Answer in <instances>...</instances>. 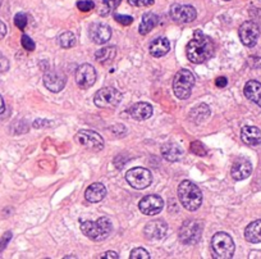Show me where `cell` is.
<instances>
[{"label":"cell","instance_id":"6da1fadb","mask_svg":"<svg viewBox=\"0 0 261 259\" xmlns=\"http://www.w3.org/2000/svg\"><path fill=\"white\" fill-rule=\"evenodd\" d=\"M214 54V42L201 30L193 32V37L186 46V56L192 63L200 64L209 61Z\"/></svg>","mask_w":261,"mask_h":259},{"label":"cell","instance_id":"7a4b0ae2","mask_svg":"<svg viewBox=\"0 0 261 259\" xmlns=\"http://www.w3.org/2000/svg\"><path fill=\"white\" fill-rule=\"evenodd\" d=\"M178 198L185 209L190 212L197 211L202 204V193L192 181L185 180L178 186Z\"/></svg>","mask_w":261,"mask_h":259},{"label":"cell","instance_id":"3957f363","mask_svg":"<svg viewBox=\"0 0 261 259\" xmlns=\"http://www.w3.org/2000/svg\"><path fill=\"white\" fill-rule=\"evenodd\" d=\"M111 230H113V225L108 217H100L96 221H82L81 222L82 234L94 241H103L108 239Z\"/></svg>","mask_w":261,"mask_h":259},{"label":"cell","instance_id":"277c9868","mask_svg":"<svg viewBox=\"0 0 261 259\" xmlns=\"http://www.w3.org/2000/svg\"><path fill=\"white\" fill-rule=\"evenodd\" d=\"M193 85H195V76L190 69H181L176 73L173 80L174 95L181 100H186L190 98L192 93Z\"/></svg>","mask_w":261,"mask_h":259},{"label":"cell","instance_id":"5b68a950","mask_svg":"<svg viewBox=\"0 0 261 259\" xmlns=\"http://www.w3.org/2000/svg\"><path fill=\"white\" fill-rule=\"evenodd\" d=\"M211 249L215 258H232L236 249L235 241L227 232H216L211 239Z\"/></svg>","mask_w":261,"mask_h":259},{"label":"cell","instance_id":"8992f818","mask_svg":"<svg viewBox=\"0 0 261 259\" xmlns=\"http://www.w3.org/2000/svg\"><path fill=\"white\" fill-rule=\"evenodd\" d=\"M180 240L186 245H195L202 236V223L198 220H187L180 228Z\"/></svg>","mask_w":261,"mask_h":259},{"label":"cell","instance_id":"52a82bcc","mask_svg":"<svg viewBox=\"0 0 261 259\" xmlns=\"http://www.w3.org/2000/svg\"><path fill=\"white\" fill-rule=\"evenodd\" d=\"M122 101V93L115 88H103L94 95V103L99 108H115Z\"/></svg>","mask_w":261,"mask_h":259},{"label":"cell","instance_id":"ba28073f","mask_svg":"<svg viewBox=\"0 0 261 259\" xmlns=\"http://www.w3.org/2000/svg\"><path fill=\"white\" fill-rule=\"evenodd\" d=\"M126 180L129 185L133 189L137 190H143V189L149 188L153 183V175L149 169L142 168V167H135L127 171Z\"/></svg>","mask_w":261,"mask_h":259},{"label":"cell","instance_id":"9c48e42d","mask_svg":"<svg viewBox=\"0 0 261 259\" xmlns=\"http://www.w3.org/2000/svg\"><path fill=\"white\" fill-rule=\"evenodd\" d=\"M77 144L91 150H101L104 148V139L100 134L91 130H79L74 136Z\"/></svg>","mask_w":261,"mask_h":259},{"label":"cell","instance_id":"30bf717a","mask_svg":"<svg viewBox=\"0 0 261 259\" xmlns=\"http://www.w3.org/2000/svg\"><path fill=\"white\" fill-rule=\"evenodd\" d=\"M238 35H240V39L243 45L252 48L256 45L258 36H260V27L256 22L246 21L241 24Z\"/></svg>","mask_w":261,"mask_h":259},{"label":"cell","instance_id":"8fae6325","mask_svg":"<svg viewBox=\"0 0 261 259\" xmlns=\"http://www.w3.org/2000/svg\"><path fill=\"white\" fill-rule=\"evenodd\" d=\"M197 17V12L192 6L173 4L170 8V18L177 23H191Z\"/></svg>","mask_w":261,"mask_h":259},{"label":"cell","instance_id":"7c38bea8","mask_svg":"<svg viewBox=\"0 0 261 259\" xmlns=\"http://www.w3.org/2000/svg\"><path fill=\"white\" fill-rule=\"evenodd\" d=\"M96 81V71L91 64L83 63L77 68L76 82L81 89H90Z\"/></svg>","mask_w":261,"mask_h":259},{"label":"cell","instance_id":"4fadbf2b","mask_svg":"<svg viewBox=\"0 0 261 259\" xmlns=\"http://www.w3.org/2000/svg\"><path fill=\"white\" fill-rule=\"evenodd\" d=\"M67 82V76L58 69H50L44 73V85L51 93H59L64 89Z\"/></svg>","mask_w":261,"mask_h":259},{"label":"cell","instance_id":"5bb4252c","mask_svg":"<svg viewBox=\"0 0 261 259\" xmlns=\"http://www.w3.org/2000/svg\"><path fill=\"white\" fill-rule=\"evenodd\" d=\"M164 208V200L159 195H146L138 203V209L145 216H155Z\"/></svg>","mask_w":261,"mask_h":259},{"label":"cell","instance_id":"9a60e30c","mask_svg":"<svg viewBox=\"0 0 261 259\" xmlns=\"http://www.w3.org/2000/svg\"><path fill=\"white\" fill-rule=\"evenodd\" d=\"M168 225L163 220L150 221L143 228V235L148 240H161L166 235Z\"/></svg>","mask_w":261,"mask_h":259},{"label":"cell","instance_id":"2e32d148","mask_svg":"<svg viewBox=\"0 0 261 259\" xmlns=\"http://www.w3.org/2000/svg\"><path fill=\"white\" fill-rule=\"evenodd\" d=\"M91 40L99 45L108 42L111 37V29L105 23H93L89 29Z\"/></svg>","mask_w":261,"mask_h":259},{"label":"cell","instance_id":"e0dca14e","mask_svg":"<svg viewBox=\"0 0 261 259\" xmlns=\"http://www.w3.org/2000/svg\"><path fill=\"white\" fill-rule=\"evenodd\" d=\"M251 172H252V164H251V162L246 158H238L233 163L230 175H232L233 180L242 181L251 175Z\"/></svg>","mask_w":261,"mask_h":259},{"label":"cell","instance_id":"ac0fdd59","mask_svg":"<svg viewBox=\"0 0 261 259\" xmlns=\"http://www.w3.org/2000/svg\"><path fill=\"white\" fill-rule=\"evenodd\" d=\"M128 113L136 121H146L153 116V107L145 101H140V103H136L132 107H129Z\"/></svg>","mask_w":261,"mask_h":259},{"label":"cell","instance_id":"d6986e66","mask_svg":"<svg viewBox=\"0 0 261 259\" xmlns=\"http://www.w3.org/2000/svg\"><path fill=\"white\" fill-rule=\"evenodd\" d=\"M161 156L168 162H178L183 156V150L180 144L169 141L161 146Z\"/></svg>","mask_w":261,"mask_h":259},{"label":"cell","instance_id":"ffe728a7","mask_svg":"<svg viewBox=\"0 0 261 259\" xmlns=\"http://www.w3.org/2000/svg\"><path fill=\"white\" fill-rule=\"evenodd\" d=\"M241 139L245 144L251 146L261 144V131L255 126H243L241 131Z\"/></svg>","mask_w":261,"mask_h":259},{"label":"cell","instance_id":"44dd1931","mask_svg":"<svg viewBox=\"0 0 261 259\" xmlns=\"http://www.w3.org/2000/svg\"><path fill=\"white\" fill-rule=\"evenodd\" d=\"M243 93L245 96L252 103L257 104L261 107V84L255 80H251L247 84L245 85V89H243Z\"/></svg>","mask_w":261,"mask_h":259},{"label":"cell","instance_id":"7402d4cb","mask_svg":"<svg viewBox=\"0 0 261 259\" xmlns=\"http://www.w3.org/2000/svg\"><path fill=\"white\" fill-rule=\"evenodd\" d=\"M106 195L105 186L101 183H95L87 188L86 193H84V198L90 203H99L103 200Z\"/></svg>","mask_w":261,"mask_h":259},{"label":"cell","instance_id":"603a6c76","mask_svg":"<svg viewBox=\"0 0 261 259\" xmlns=\"http://www.w3.org/2000/svg\"><path fill=\"white\" fill-rule=\"evenodd\" d=\"M169 50H170V42L166 37H158L151 42L150 53L155 58H160V57L165 56Z\"/></svg>","mask_w":261,"mask_h":259},{"label":"cell","instance_id":"cb8c5ba5","mask_svg":"<svg viewBox=\"0 0 261 259\" xmlns=\"http://www.w3.org/2000/svg\"><path fill=\"white\" fill-rule=\"evenodd\" d=\"M245 238L248 243L258 244L261 243V220L253 221L246 227Z\"/></svg>","mask_w":261,"mask_h":259},{"label":"cell","instance_id":"d4e9b609","mask_svg":"<svg viewBox=\"0 0 261 259\" xmlns=\"http://www.w3.org/2000/svg\"><path fill=\"white\" fill-rule=\"evenodd\" d=\"M159 22V17L155 13H145L142 16V21H141L140 27H138V32L141 35H148L149 32L153 31L155 26Z\"/></svg>","mask_w":261,"mask_h":259},{"label":"cell","instance_id":"484cf974","mask_svg":"<svg viewBox=\"0 0 261 259\" xmlns=\"http://www.w3.org/2000/svg\"><path fill=\"white\" fill-rule=\"evenodd\" d=\"M117 54V49L114 46H105V48H101L100 50H98L95 53V59L99 63L106 64L109 62H111L114 59Z\"/></svg>","mask_w":261,"mask_h":259},{"label":"cell","instance_id":"4316f807","mask_svg":"<svg viewBox=\"0 0 261 259\" xmlns=\"http://www.w3.org/2000/svg\"><path fill=\"white\" fill-rule=\"evenodd\" d=\"M122 0H98L99 3V14L103 17H106L111 12L115 11L119 7Z\"/></svg>","mask_w":261,"mask_h":259},{"label":"cell","instance_id":"83f0119b","mask_svg":"<svg viewBox=\"0 0 261 259\" xmlns=\"http://www.w3.org/2000/svg\"><path fill=\"white\" fill-rule=\"evenodd\" d=\"M58 42H59V45H61L63 49H71L77 44V39L76 36H74L73 32L66 31L59 36Z\"/></svg>","mask_w":261,"mask_h":259},{"label":"cell","instance_id":"f1b7e54d","mask_svg":"<svg viewBox=\"0 0 261 259\" xmlns=\"http://www.w3.org/2000/svg\"><path fill=\"white\" fill-rule=\"evenodd\" d=\"M209 114H210V109H209V107L206 106V104H200V106H197L192 112H191V117H192L193 121L197 122V123L208 118Z\"/></svg>","mask_w":261,"mask_h":259},{"label":"cell","instance_id":"f546056e","mask_svg":"<svg viewBox=\"0 0 261 259\" xmlns=\"http://www.w3.org/2000/svg\"><path fill=\"white\" fill-rule=\"evenodd\" d=\"M129 258L131 259H149L150 258V254H149L143 248H136L131 251V254H129Z\"/></svg>","mask_w":261,"mask_h":259},{"label":"cell","instance_id":"4dcf8cb0","mask_svg":"<svg viewBox=\"0 0 261 259\" xmlns=\"http://www.w3.org/2000/svg\"><path fill=\"white\" fill-rule=\"evenodd\" d=\"M190 150L192 151L193 154H196V156H206V148L204 146L202 143H200V141H193V143H191Z\"/></svg>","mask_w":261,"mask_h":259},{"label":"cell","instance_id":"1f68e13d","mask_svg":"<svg viewBox=\"0 0 261 259\" xmlns=\"http://www.w3.org/2000/svg\"><path fill=\"white\" fill-rule=\"evenodd\" d=\"M77 8L81 12H84V13H86V12H90L95 8V3L91 2V0H81V2L77 3Z\"/></svg>","mask_w":261,"mask_h":259},{"label":"cell","instance_id":"d6a6232c","mask_svg":"<svg viewBox=\"0 0 261 259\" xmlns=\"http://www.w3.org/2000/svg\"><path fill=\"white\" fill-rule=\"evenodd\" d=\"M14 24L19 30H24L27 26V16L24 13H17L14 17Z\"/></svg>","mask_w":261,"mask_h":259},{"label":"cell","instance_id":"836d02e7","mask_svg":"<svg viewBox=\"0 0 261 259\" xmlns=\"http://www.w3.org/2000/svg\"><path fill=\"white\" fill-rule=\"evenodd\" d=\"M21 42H22V46H23L26 50L28 51L35 50V41L28 36V35H22Z\"/></svg>","mask_w":261,"mask_h":259},{"label":"cell","instance_id":"e575fe53","mask_svg":"<svg viewBox=\"0 0 261 259\" xmlns=\"http://www.w3.org/2000/svg\"><path fill=\"white\" fill-rule=\"evenodd\" d=\"M114 19L119 22L123 26H129L133 22V18L131 16H124V14H114Z\"/></svg>","mask_w":261,"mask_h":259},{"label":"cell","instance_id":"d590c367","mask_svg":"<svg viewBox=\"0 0 261 259\" xmlns=\"http://www.w3.org/2000/svg\"><path fill=\"white\" fill-rule=\"evenodd\" d=\"M155 0H128V3L133 7H150Z\"/></svg>","mask_w":261,"mask_h":259},{"label":"cell","instance_id":"8d00e7d4","mask_svg":"<svg viewBox=\"0 0 261 259\" xmlns=\"http://www.w3.org/2000/svg\"><path fill=\"white\" fill-rule=\"evenodd\" d=\"M9 68V62L3 54L0 53V72H6Z\"/></svg>","mask_w":261,"mask_h":259},{"label":"cell","instance_id":"74e56055","mask_svg":"<svg viewBox=\"0 0 261 259\" xmlns=\"http://www.w3.org/2000/svg\"><path fill=\"white\" fill-rule=\"evenodd\" d=\"M227 84H228V80H227V77H224V76H220L215 80V85L218 86V88H225V86H227Z\"/></svg>","mask_w":261,"mask_h":259},{"label":"cell","instance_id":"f35d334b","mask_svg":"<svg viewBox=\"0 0 261 259\" xmlns=\"http://www.w3.org/2000/svg\"><path fill=\"white\" fill-rule=\"evenodd\" d=\"M49 124H50V122H49L48 119H36L34 126L36 127V128H42V127H48Z\"/></svg>","mask_w":261,"mask_h":259},{"label":"cell","instance_id":"ab89813d","mask_svg":"<svg viewBox=\"0 0 261 259\" xmlns=\"http://www.w3.org/2000/svg\"><path fill=\"white\" fill-rule=\"evenodd\" d=\"M7 35V26L4 24V22L0 19V40L4 39Z\"/></svg>","mask_w":261,"mask_h":259},{"label":"cell","instance_id":"60d3db41","mask_svg":"<svg viewBox=\"0 0 261 259\" xmlns=\"http://www.w3.org/2000/svg\"><path fill=\"white\" fill-rule=\"evenodd\" d=\"M100 258H114V259H118L119 255L117 253H114V251H108V253H105V254H101Z\"/></svg>","mask_w":261,"mask_h":259},{"label":"cell","instance_id":"b9f144b4","mask_svg":"<svg viewBox=\"0 0 261 259\" xmlns=\"http://www.w3.org/2000/svg\"><path fill=\"white\" fill-rule=\"evenodd\" d=\"M4 111H6V104H4L3 96L0 95V114H3Z\"/></svg>","mask_w":261,"mask_h":259},{"label":"cell","instance_id":"7bdbcfd3","mask_svg":"<svg viewBox=\"0 0 261 259\" xmlns=\"http://www.w3.org/2000/svg\"><path fill=\"white\" fill-rule=\"evenodd\" d=\"M2 2H3V0H0V6H2Z\"/></svg>","mask_w":261,"mask_h":259},{"label":"cell","instance_id":"ee69618b","mask_svg":"<svg viewBox=\"0 0 261 259\" xmlns=\"http://www.w3.org/2000/svg\"><path fill=\"white\" fill-rule=\"evenodd\" d=\"M227 2H228V0H227Z\"/></svg>","mask_w":261,"mask_h":259}]
</instances>
